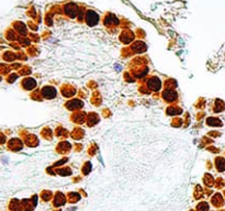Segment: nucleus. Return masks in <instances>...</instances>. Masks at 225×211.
<instances>
[{
	"instance_id": "f257e3e1",
	"label": "nucleus",
	"mask_w": 225,
	"mask_h": 211,
	"mask_svg": "<svg viewBox=\"0 0 225 211\" xmlns=\"http://www.w3.org/2000/svg\"><path fill=\"white\" fill-rule=\"evenodd\" d=\"M57 95V90L55 89L54 87H51V86H46L42 89V96L46 99H53L56 97Z\"/></svg>"
},
{
	"instance_id": "f03ea898",
	"label": "nucleus",
	"mask_w": 225,
	"mask_h": 211,
	"mask_svg": "<svg viewBox=\"0 0 225 211\" xmlns=\"http://www.w3.org/2000/svg\"><path fill=\"white\" fill-rule=\"evenodd\" d=\"M147 86H148L149 89L152 90H155V91H158V90L160 89V86H162V83L159 80V78H156V77H153V78H150L147 83Z\"/></svg>"
},
{
	"instance_id": "7ed1b4c3",
	"label": "nucleus",
	"mask_w": 225,
	"mask_h": 211,
	"mask_svg": "<svg viewBox=\"0 0 225 211\" xmlns=\"http://www.w3.org/2000/svg\"><path fill=\"white\" fill-rule=\"evenodd\" d=\"M162 97L164 99L168 101V102H171V101H174L177 99V94H176L174 90L171 89H167L166 91H164V94H162Z\"/></svg>"
},
{
	"instance_id": "20e7f679",
	"label": "nucleus",
	"mask_w": 225,
	"mask_h": 211,
	"mask_svg": "<svg viewBox=\"0 0 225 211\" xmlns=\"http://www.w3.org/2000/svg\"><path fill=\"white\" fill-rule=\"evenodd\" d=\"M86 22L90 24V25H92V24H95V23L98 22V16L95 13V12H92V11H89L88 14L86 16Z\"/></svg>"
},
{
	"instance_id": "39448f33",
	"label": "nucleus",
	"mask_w": 225,
	"mask_h": 211,
	"mask_svg": "<svg viewBox=\"0 0 225 211\" xmlns=\"http://www.w3.org/2000/svg\"><path fill=\"white\" fill-rule=\"evenodd\" d=\"M67 108L70 109V110H76V109H80L82 107V102L80 100H72L70 102H68L67 104Z\"/></svg>"
},
{
	"instance_id": "423d86ee",
	"label": "nucleus",
	"mask_w": 225,
	"mask_h": 211,
	"mask_svg": "<svg viewBox=\"0 0 225 211\" xmlns=\"http://www.w3.org/2000/svg\"><path fill=\"white\" fill-rule=\"evenodd\" d=\"M216 168L219 171H225V159L222 157H217L215 161Z\"/></svg>"
},
{
	"instance_id": "0eeeda50",
	"label": "nucleus",
	"mask_w": 225,
	"mask_h": 211,
	"mask_svg": "<svg viewBox=\"0 0 225 211\" xmlns=\"http://www.w3.org/2000/svg\"><path fill=\"white\" fill-rule=\"evenodd\" d=\"M23 85H24V87H27V89H33V88H35L36 83H35L34 79H32V78H27V79L24 80Z\"/></svg>"
},
{
	"instance_id": "6e6552de",
	"label": "nucleus",
	"mask_w": 225,
	"mask_h": 211,
	"mask_svg": "<svg viewBox=\"0 0 225 211\" xmlns=\"http://www.w3.org/2000/svg\"><path fill=\"white\" fill-rule=\"evenodd\" d=\"M207 122L209 126H222V122H221L219 119H215V118H210V119H207Z\"/></svg>"
},
{
	"instance_id": "1a4fd4ad",
	"label": "nucleus",
	"mask_w": 225,
	"mask_h": 211,
	"mask_svg": "<svg viewBox=\"0 0 225 211\" xmlns=\"http://www.w3.org/2000/svg\"><path fill=\"white\" fill-rule=\"evenodd\" d=\"M98 117L96 116L95 113H90L89 117H88V123H89V126H92V124H95L96 122H98Z\"/></svg>"
},
{
	"instance_id": "9d476101",
	"label": "nucleus",
	"mask_w": 225,
	"mask_h": 211,
	"mask_svg": "<svg viewBox=\"0 0 225 211\" xmlns=\"http://www.w3.org/2000/svg\"><path fill=\"white\" fill-rule=\"evenodd\" d=\"M181 112V110L179 108H169L168 109V114H170V116H175L177 113H180Z\"/></svg>"
},
{
	"instance_id": "9b49d317",
	"label": "nucleus",
	"mask_w": 225,
	"mask_h": 211,
	"mask_svg": "<svg viewBox=\"0 0 225 211\" xmlns=\"http://www.w3.org/2000/svg\"><path fill=\"white\" fill-rule=\"evenodd\" d=\"M207 208H209V207H207V203H205V202H201L198 206V209L201 211H207Z\"/></svg>"
},
{
	"instance_id": "f8f14e48",
	"label": "nucleus",
	"mask_w": 225,
	"mask_h": 211,
	"mask_svg": "<svg viewBox=\"0 0 225 211\" xmlns=\"http://www.w3.org/2000/svg\"><path fill=\"white\" fill-rule=\"evenodd\" d=\"M58 174H62V175H68V174H70V169H69V168H67V169H59Z\"/></svg>"
}]
</instances>
